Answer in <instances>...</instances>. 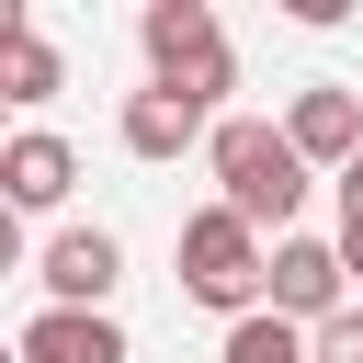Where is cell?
<instances>
[{
  "label": "cell",
  "mask_w": 363,
  "mask_h": 363,
  "mask_svg": "<svg viewBox=\"0 0 363 363\" xmlns=\"http://www.w3.org/2000/svg\"><path fill=\"white\" fill-rule=\"evenodd\" d=\"M170 272H182V295H193V306H216L227 329L272 306V238H261L238 204H204V216H182V238H170Z\"/></svg>",
  "instance_id": "6da1fadb"
},
{
  "label": "cell",
  "mask_w": 363,
  "mask_h": 363,
  "mask_svg": "<svg viewBox=\"0 0 363 363\" xmlns=\"http://www.w3.org/2000/svg\"><path fill=\"white\" fill-rule=\"evenodd\" d=\"M204 170H216V204H238L261 238H295V204H306V147H295L284 125L227 113V125H216V147H204Z\"/></svg>",
  "instance_id": "7a4b0ae2"
},
{
  "label": "cell",
  "mask_w": 363,
  "mask_h": 363,
  "mask_svg": "<svg viewBox=\"0 0 363 363\" xmlns=\"http://www.w3.org/2000/svg\"><path fill=\"white\" fill-rule=\"evenodd\" d=\"M340 306H352V261H340V238H272V318L329 329Z\"/></svg>",
  "instance_id": "3957f363"
},
{
  "label": "cell",
  "mask_w": 363,
  "mask_h": 363,
  "mask_svg": "<svg viewBox=\"0 0 363 363\" xmlns=\"http://www.w3.org/2000/svg\"><path fill=\"white\" fill-rule=\"evenodd\" d=\"M34 284H45V306H102V318H113L125 238H113V227H57V238H45V261H34Z\"/></svg>",
  "instance_id": "277c9868"
},
{
  "label": "cell",
  "mask_w": 363,
  "mask_h": 363,
  "mask_svg": "<svg viewBox=\"0 0 363 363\" xmlns=\"http://www.w3.org/2000/svg\"><path fill=\"white\" fill-rule=\"evenodd\" d=\"M216 125L227 113H204L193 91H125V113H113V136H125V159H182V147H216Z\"/></svg>",
  "instance_id": "5b68a950"
},
{
  "label": "cell",
  "mask_w": 363,
  "mask_h": 363,
  "mask_svg": "<svg viewBox=\"0 0 363 363\" xmlns=\"http://www.w3.org/2000/svg\"><path fill=\"white\" fill-rule=\"evenodd\" d=\"M284 136L306 147V170H329V182H340V170L363 159V91H340V79H306V91L284 102Z\"/></svg>",
  "instance_id": "8992f818"
},
{
  "label": "cell",
  "mask_w": 363,
  "mask_h": 363,
  "mask_svg": "<svg viewBox=\"0 0 363 363\" xmlns=\"http://www.w3.org/2000/svg\"><path fill=\"white\" fill-rule=\"evenodd\" d=\"M136 45H147V79H193L204 57H227V23H216V0H147Z\"/></svg>",
  "instance_id": "52a82bcc"
},
{
  "label": "cell",
  "mask_w": 363,
  "mask_h": 363,
  "mask_svg": "<svg viewBox=\"0 0 363 363\" xmlns=\"http://www.w3.org/2000/svg\"><path fill=\"white\" fill-rule=\"evenodd\" d=\"M68 182H79V147H68L57 125H23V136L0 147V204H11V216H45V204H68Z\"/></svg>",
  "instance_id": "ba28073f"
},
{
  "label": "cell",
  "mask_w": 363,
  "mask_h": 363,
  "mask_svg": "<svg viewBox=\"0 0 363 363\" xmlns=\"http://www.w3.org/2000/svg\"><path fill=\"white\" fill-rule=\"evenodd\" d=\"M23 363H136V352H125V329L102 306H34L23 318Z\"/></svg>",
  "instance_id": "9c48e42d"
},
{
  "label": "cell",
  "mask_w": 363,
  "mask_h": 363,
  "mask_svg": "<svg viewBox=\"0 0 363 363\" xmlns=\"http://www.w3.org/2000/svg\"><path fill=\"white\" fill-rule=\"evenodd\" d=\"M57 91H68V57L45 45V23H34V11H11V23H0V102H23V113H34V102H57Z\"/></svg>",
  "instance_id": "30bf717a"
},
{
  "label": "cell",
  "mask_w": 363,
  "mask_h": 363,
  "mask_svg": "<svg viewBox=\"0 0 363 363\" xmlns=\"http://www.w3.org/2000/svg\"><path fill=\"white\" fill-rule=\"evenodd\" d=\"M216 363H318V329H295V318H272V306H261V318H238V329H227V352H216Z\"/></svg>",
  "instance_id": "8fae6325"
},
{
  "label": "cell",
  "mask_w": 363,
  "mask_h": 363,
  "mask_svg": "<svg viewBox=\"0 0 363 363\" xmlns=\"http://www.w3.org/2000/svg\"><path fill=\"white\" fill-rule=\"evenodd\" d=\"M318 363H363V306H340V318L318 329Z\"/></svg>",
  "instance_id": "7c38bea8"
},
{
  "label": "cell",
  "mask_w": 363,
  "mask_h": 363,
  "mask_svg": "<svg viewBox=\"0 0 363 363\" xmlns=\"http://www.w3.org/2000/svg\"><path fill=\"white\" fill-rule=\"evenodd\" d=\"M340 261H352V272H363V216H340Z\"/></svg>",
  "instance_id": "4fadbf2b"
},
{
  "label": "cell",
  "mask_w": 363,
  "mask_h": 363,
  "mask_svg": "<svg viewBox=\"0 0 363 363\" xmlns=\"http://www.w3.org/2000/svg\"><path fill=\"white\" fill-rule=\"evenodd\" d=\"M340 216H363V159H352V170H340Z\"/></svg>",
  "instance_id": "5bb4252c"
}]
</instances>
